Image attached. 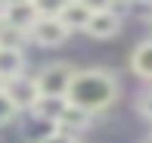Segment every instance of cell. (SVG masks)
I'll use <instances>...</instances> for the list:
<instances>
[{"mask_svg": "<svg viewBox=\"0 0 152 143\" xmlns=\"http://www.w3.org/2000/svg\"><path fill=\"white\" fill-rule=\"evenodd\" d=\"M65 100H68V106L81 109V112H87V115H99L118 100V78L109 69L75 72Z\"/></svg>", "mask_w": 152, "mask_h": 143, "instance_id": "cell-1", "label": "cell"}, {"mask_svg": "<svg viewBox=\"0 0 152 143\" xmlns=\"http://www.w3.org/2000/svg\"><path fill=\"white\" fill-rule=\"evenodd\" d=\"M72 78H75V69L68 62H50L34 75V87H37L40 97H62L65 100L68 87H72Z\"/></svg>", "mask_w": 152, "mask_h": 143, "instance_id": "cell-2", "label": "cell"}, {"mask_svg": "<svg viewBox=\"0 0 152 143\" xmlns=\"http://www.w3.org/2000/svg\"><path fill=\"white\" fill-rule=\"evenodd\" d=\"M28 37L34 44H40V47H59V44H65L68 28L56 19V12H40V19L31 25Z\"/></svg>", "mask_w": 152, "mask_h": 143, "instance_id": "cell-3", "label": "cell"}, {"mask_svg": "<svg viewBox=\"0 0 152 143\" xmlns=\"http://www.w3.org/2000/svg\"><path fill=\"white\" fill-rule=\"evenodd\" d=\"M37 19H40L37 3H6V6H0V22L16 28V31H22V34H28Z\"/></svg>", "mask_w": 152, "mask_h": 143, "instance_id": "cell-4", "label": "cell"}, {"mask_svg": "<svg viewBox=\"0 0 152 143\" xmlns=\"http://www.w3.org/2000/svg\"><path fill=\"white\" fill-rule=\"evenodd\" d=\"M3 93L12 100V106H16V109H31V106L40 100L37 87H34V78H28V75H16V78H10V81L3 84Z\"/></svg>", "mask_w": 152, "mask_h": 143, "instance_id": "cell-5", "label": "cell"}, {"mask_svg": "<svg viewBox=\"0 0 152 143\" xmlns=\"http://www.w3.org/2000/svg\"><path fill=\"white\" fill-rule=\"evenodd\" d=\"M118 28H121L118 12L109 10V6H96L84 31H87L90 37H96V40H106V37H115V34H118Z\"/></svg>", "mask_w": 152, "mask_h": 143, "instance_id": "cell-6", "label": "cell"}, {"mask_svg": "<svg viewBox=\"0 0 152 143\" xmlns=\"http://www.w3.org/2000/svg\"><path fill=\"white\" fill-rule=\"evenodd\" d=\"M93 10H96V6H90V3H65V6H59V10H56V19L65 25L68 31L87 28V22H90Z\"/></svg>", "mask_w": 152, "mask_h": 143, "instance_id": "cell-7", "label": "cell"}, {"mask_svg": "<svg viewBox=\"0 0 152 143\" xmlns=\"http://www.w3.org/2000/svg\"><path fill=\"white\" fill-rule=\"evenodd\" d=\"M65 109H68V100H62V97H40L37 103L31 106V112H34V118H37V121H47V125L56 128Z\"/></svg>", "mask_w": 152, "mask_h": 143, "instance_id": "cell-8", "label": "cell"}, {"mask_svg": "<svg viewBox=\"0 0 152 143\" xmlns=\"http://www.w3.org/2000/svg\"><path fill=\"white\" fill-rule=\"evenodd\" d=\"M16 75H25V53L22 50H6L0 47V81H10Z\"/></svg>", "mask_w": 152, "mask_h": 143, "instance_id": "cell-9", "label": "cell"}, {"mask_svg": "<svg viewBox=\"0 0 152 143\" xmlns=\"http://www.w3.org/2000/svg\"><path fill=\"white\" fill-rule=\"evenodd\" d=\"M130 69H134V75H140L143 81H152V37L143 40V44L134 50V56H130Z\"/></svg>", "mask_w": 152, "mask_h": 143, "instance_id": "cell-10", "label": "cell"}, {"mask_svg": "<svg viewBox=\"0 0 152 143\" xmlns=\"http://www.w3.org/2000/svg\"><path fill=\"white\" fill-rule=\"evenodd\" d=\"M90 121H93V115H87V112H81V109L68 106L65 112H62V118H59V131H65V134H72V131H87Z\"/></svg>", "mask_w": 152, "mask_h": 143, "instance_id": "cell-11", "label": "cell"}, {"mask_svg": "<svg viewBox=\"0 0 152 143\" xmlns=\"http://www.w3.org/2000/svg\"><path fill=\"white\" fill-rule=\"evenodd\" d=\"M16 115H19V109L12 106V100L6 97L3 90H0V125H10V121L16 118Z\"/></svg>", "mask_w": 152, "mask_h": 143, "instance_id": "cell-12", "label": "cell"}, {"mask_svg": "<svg viewBox=\"0 0 152 143\" xmlns=\"http://www.w3.org/2000/svg\"><path fill=\"white\" fill-rule=\"evenodd\" d=\"M40 143H78V140H75V134H65V131H59V128H56V131L47 134Z\"/></svg>", "mask_w": 152, "mask_h": 143, "instance_id": "cell-13", "label": "cell"}, {"mask_svg": "<svg viewBox=\"0 0 152 143\" xmlns=\"http://www.w3.org/2000/svg\"><path fill=\"white\" fill-rule=\"evenodd\" d=\"M140 109H143V115H146V118L152 121V90H149V93H146V97H143V100H140Z\"/></svg>", "mask_w": 152, "mask_h": 143, "instance_id": "cell-14", "label": "cell"}, {"mask_svg": "<svg viewBox=\"0 0 152 143\" xmlns=\"http://www.w3.org/2000/svg\"><path fill=\"white\" fill-rule=\"evenodd\" d=\"M0 90H3V81H0Z\"/></svg>", "mask_w": 152, "mask_h": 143, "instance_id": "cell-15", "label": "cell"}]
</instances>
